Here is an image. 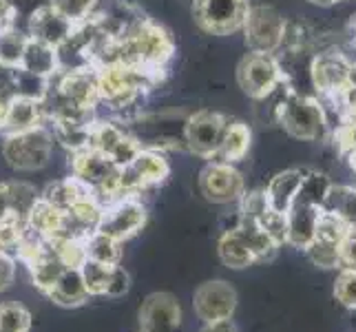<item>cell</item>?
<instances>
[{"mask_svg":"<svg viewBox=\"0 0 356 332\" xmlns=\"http://www.w3.org/2000/svg\"><path fill=\"white\" fill-rule=\"evenodd\" d=\"M277 120L292 138L316 142L327 133V120L321 102L312 95L290 93L277 104Z\"/></svg>","mask_w":356,"mask_h":332,"instance_id":"1","label":"cell"},{"mask_svg":"<svg viewBox=\"0 0 356 332\" xmlns=\"http://www.w3.org/2000/svg\"><path fill=\"white\" fill-rule=\"evenodd\" d=\"M54 153V133L42 125L9 133L3 144L7 164L16 171H40L49 164Z\"/></svg>","mask_w":356,"mask_h":332,"instance_id":"2","label":"cell"},{"mask_svg":"<svg viewBox=\"0 0 356 332\" xmlns=\"http://www.w3.org/2000/svg\"><path fill=\"white\" fill-rule=\"evenodd\" d=\"M284 67L273 54H254L241 58L237 67V82L241 91L252 100H266L284 87Z\"/></svg>","mask_w":356,"mask_h":332,"instance_id":"3","label":"cell"},{"mask_svg":"<svg viewBox=\"0 0 356 332\" xmlns=\"http://www.w3.org/2000/svg\"><path fill=\"white\" fill-rule=\"evenodd\" d=\"M250 7V0H195L193 16L206 33L228 35L243 27Z\"/></svg>","mask_w":356,"mask_h":332,"instance_id":"4","label":"cell"},{"mask_svg":"<svg viewBox=\"0 0 356 332\" xmlns=\"http://www.w3.org/2000/svg\"><path fill=\"white\" fill-rule=\"evenodd\" d=\"M241 29L245 33V45H248L250 52L275 56L281 49V42H284L286 18L275 7H250Z\"/></svg>","mask_w":356,"mask_h":332,"instance_id":"5","label":"cell"},{"mask_svg":"<svg viewBox=\"0 0 356 332\" xmlns=\"http://www.w3.org/2000/svg\"><path fill=\"white\" fill-rule=\"evenodd\" d=\"M228 122L230 120L217 113V111L202 109L197 113H193L184 125V142H186L188 151L206 159H215Z\"/></svg>","mask_w":356,"mask_h":332,"instance_id":"6","label":"cell"},{"mask_svg":"<svg viewBox=\"0 0 356 332\" xmlns=\"http://www.w3.org/2000/svg\"><path fill=\"white\" fill-rule=\"evenodd\" d=\"M144 224H146L144 204L135 198H122L118 202H111V206L102 208V215L95 230L120 244H124L133 235H138L144 228Z\"/></svg>","mask_w":356,"mask_h":332,"instance_id":"7","label":"cell"},{"mask_svg":"<svg viewBox=\"0 0 356 332\" xmlns=\"http://www.w3.org/2000/svg\"><path fill=\"white\" fill-rule=\"evenodd\" d=\"M200 193L213 204H232L245 195V182L235 164L213 159L200 173Z\"/></svg>","mask_w":356,"mask_h":332,"instance_id":"8","label":"cell"},{"mask_svg":"<svg viewBox=\"0 0 356 332\" xmlns=\"http://www.w3.org/2000/svg\"><path fill=\"white\" fill-rule=\"evenodd\" d=\"M193 308L204 324L230 319L237 308V290L224 279L204 281L193 294Z\"/></svg>","mask_w":356,"mask_h":332,"instance_id":"9","label":"cell"},{"mask_svg":"<svg viewBox=\"0 0 356 332\" xmlns=\"http://www.w3.org/2000/svg\"><path fill=\"white\" fill-rule=\"evenodd\" d=\"M138 317L140 332H181V306L173 292H151Z\"/></svg>","mask_w":356,"mask_h":332,"instance_id":"10","label":"cell"},{"mask_svg":"<svg viewBox=\"0 0 356 332\" xmlns=\"http://www.w3.org/2000/svg\"><path fill=\"white\" fill-rule=\"evenodd\" d=\"M350 71H352L350 60L343 54H334V52L318 54L310 67L316 91L332 97H341L343 91L352 87Z\"/></svg>","mask_w":356,"mask_h":332,"instance_id":"11","label":"cell"},{"mask_svg":"<svg viewBox=\"0 0 356 332\" xmlns=\"http://www.w3.org/2000/svg\"><path fill=\"white\" fill-rule=\"evenodd\" d=\"M76 31V22H71L67 16L60 14L51 5L38 7L31 16V38H38L56 49L63 47L71 33Z\"/></svg>","mask_w":356,"mask_h":332,"instance_id":"12","label":"cell"},{"mask_svg":"<svg viewBox=\"0 0 356 332\" xmlns=\"http://www.w3.org/2000/svg\"><path fill=\"white\" fill-rule=\"evenodd\" d=\"M318 215H321V208L294 202L286 213V244L299 251L308 248L316 235Z\"/></svg>","mask_w":356,"mask_h":332,"instance_id":"13","label":"cell"},{"mask_svg":"<svg viewBox=\"0 0 356 332\" xmlns=\"http://www.w3.org/2000/svg\"><path fill=\"white\" fill-rule=\"evenodd\" d=\"M47 297L51 299L54 303L63 306V308H78V306L89 301V290L84 286V279L80 273V266H69L65 268L60 277L54 281V286L49 288Z\"/></svg>","mask_w":356,"mask_h":332,"instance_id":"14","label":"cell"},{"mask_svg":"<svg viewBox=\"0 0 356 332\" xmlns=\"http://www.w3.org/2000/svg\"><path fill=\"white\" fill-rule=\"evenodd\" d=\"M301 180H303V171L299 168H288L277 173L273 180L268 182V187L264 191L266 204L273 208L275 213L286 215L290 211V206L297 200V193L301 189Z\"/></svg>","mask_w":356,"mask_h":332,"instance_id":"15","label":"cell"},{"mask_svg":"<svg viewBox=\"0 0 356 332\" xmlns=\"http://www.w3.org/2000/svg\"><path fill=\"white\" fill-rule=\"evenodd\" d=\"M20 69L27 73H33V76H38V78L49 80L51 76H56L60 69V52L54 45H47V42L29 35Z\"/></svg>","mask_w":356,"mask_h":332,"instance_id":"16","label":"cell"},{"mask_svg":"<svg viewBox=\"0 0 356 332\" xmlns=\"http://www.w3.org/2000/svg\"><path fill=\"white\" fill-rule=\"evenodd\" d=\"M38 193L24 182H3L0 184V219L22 217L27 219L31 206L38 202Z\"/></svg>","mask_w":356,"mask_h":332,"instance_id":"17","label":"cell"},{"mask_svg":"<svg viewBox=\"0 0 356 332\" xmlns=\"http://www.w3.org/2000/svg\"><path fill=\"white\" fill-rule=\"evenodd\" d=\"M217 253H219L222 264L232 268V270H241V268H248V266L257 264L254 253L250 251L248 242L241 237L237 226L224 232L222 239H219V244H217Z\"/></svg>","mask_w":356,"mask_h":332,"instance_id":"18","label":"cell"},{"mask_svg":"<svg viewBox=\"0 0 356 332\" xmlns=\"http://www.w3.org/2000/svg\"><path fill=\"white\" fill-rule=\"evenodd\" d=\"M89 195H93V191L89 187H84V184L76 177H67V180L49 184L44 193L40 195V200L51 204L54 208H58V211H71L73 206L82 200H87Z\"/></svg>","mask_w":356,"mask_h":332,"instance_id":"19","label":"cell"},{"mask_svg":"<svg viewBox=\"0 0 356 332\" xmlns=\"http://www.w3.org/2000/svg\"><path fill=\"white\" fill-rule=\"evenodd\" d=\"M250 142H252V133L248 125H243V122H228L222 146H219L215 159L235 164L245 157V153L250 149Z\"/></svg>","mask_w":356,"mask_h":332,"instance_id":"20","label":"cell"},{"mask_svg":"<svg viewBox=\"0 0 356 332\" xmlns=\"http://www.w3.org/2000/svg\"><path fill=\"white\" fill-rule=\"evenodd\" d=\"M42 102L31 100V97L14 95L7 109V120L5 129L9 133H18L24 129H31L35 125H40V113H42Z\"/></svg>","mask_w":356,"mask_h":332,"instance_id":"21","label":"cell"},{"mask_svg":"<svg viewBox=\"0 0 356 332\" xmlns=\"http://www.w3.org/2000/svg\"><path fill=\"white\" fill-rule=\"evenodd\" d=\"M332 189V182L327 180V175L318 173V171H303V180H301V189L297 193V200L301 204H310L316 208H323L327 193Z\"/></svg>","mask_w":356,"mask_h":332,"instance_id":"22","label":"cell"},{"mask_svg":"<svg viewBox=\"0 0 356 332\" xmlns=\"http://www.w3.org/2000/svg\"><path fill=\"white\" fill-rule=\"evenodd\" d=\"M84 253H87L89 260L108 264V266H115L122 262V244L102 235V232H97V230H93L91 235L84 239Z\"/></svg>","mask_w":356,"mask_h":332,"instance_id":"23","label":"cell"},{"mask_svg":"<svg viewBox=\"0 0 356 332\" xmlns=\"http://www.w3.org/2000/svg\"><path fill=\"white\" fill-rule=\"evenodd\" d=\"M27 40H29V35L20 33L14 27L0 31V67L9 69V71L20 69Z\"/></svg>","mask_w":356,"mask_h":332,"instance_id":"24","label":"cell"},{"mask_svg":"<svg viewBox=\"0 0 356 332\" xmlns=\"http://www.w3.org/2000/svg\"><path fill=\"white\" fill-rule=\"evenodd\" d=\"M80 273H82L84 286H87L91 297H97V294H100V297H104L106 288H108V281H111L113 266L93 262V260H89V257H87V260L80 264Z\"/></svg>","mask_w":356,"mask_h":332,"instance_id":"25","label":"cell"},{"mask_svg":"<svg viewBox=\"0 0 356 332\" xmlns=\"http://www.w3.org/2000/svg\"><path fill=\"white\" fill-rule=\"evenodd\" d=\"M31 313L18 301L0 303V332H29Z\"/></svg>","mask_w":356,"mask_h":332,"instance_id":"26","label":"cell"},{"mask_svg":"<svg viewBox=\"0 0 356 332\" xmlns=\"http://www.w3.org/2000/svg\"><path fill=\"white\" fill-rule=\"evenodd\" d=\"M24 232H27V219L14 215L0 219V251H18Z\"/></svg>","mask_w":356,"mask_h":332,"instance_id":"27","label":"cell"},{"mask_svg":"<svg viewBox=\"0 0 356 332\" xmlns=\"http://www.w3.org/2000/svg\"><path fill=\"white\" fill-rule=\"evenodd\" d=\"M334 299L350 310H356V270L341 268L334 281Z\"/></svg>","mask_w":356,"mask_h":332,"instance_id":"28","label":"cell"},{"mask_svg":"<svg viewBox=\"0 0 356 332\" xmlns=\"http://www.w3.org/2000/svg\"><path fill=\"white\" fill-rule=\"evenodd\" d=\"M305 253H308L310 262L318 268H339V246L334 244L314 239L308 248H305Z\"/></svg>","mask_w":356,"mask_h":332,"instance_id":"29","label":"cell"},{"mask_svg":"<svg viewBox=\"0 0 356 332\" xmlns=\"http://www.w3.org/2000/svg\"><path fill=\"white\" fill-rule=\"evenodd\" d=\"M93 3L95 0H51V7L67 16L71 22H80L87 18Z\"/></svg>","mask_w":356,"mask_h":332,"instance_id":"30","label":"cell"},{"mask_svg":"<svg viewBox=\"0 0 356 332\" xmlns=\"http://www.w3.org/2000/svg\"><path fill=\"white\" fill-rule=\"evenodd\" d=\"M131 288V275L127 273L124 268L120 264L113 266V273H111V281H108V288H106V294L104 297H124Z\"/></svg>","mask_w":356,"mask_h":332,"instance_id":"31","label":"cell"},{"mask_svg":"<svg viewBox=\"0 0 356 332\" xmlns=\"http://www.w3.org/2000/svg\"><path fill=\"white\" fill-rule=\"evenodd\" d=\"M339 268L356 270V228H352L339 246Z\"/></svg>","mask_w":356,"mask_h":332,"instance_id":"32","label":"cell"},{"mask_svg":"<svg viewBox=\"0 0 356 332\" xmlns=\"http://www.w3.org/2000/svg\"><path fill=\"white\" fill-rule=\"evenodd\" d=\"M14 277H16V260L9 253L0 251V292L14 284Z\"/></svg>","mask_w":356,"mask_h":332,"instance_id":"33","label":"cell"},{"mask_svg":"<svg viewBox=\"0 0 356 332\" xmlns=\"http://www.w3.org/2000/svg\"><path fill=\"white\" fill-rule=\"evenodd\" d=\"M16 3L14 0H0V31L11 29L14 24V16H16Z\"/></svg>","mask_w":356,"mask_h":332,"instance_id":"34","label":"cell"},{"mask_svg":"<svg viewBox=\"0 0 356 332\" xmlns=\"http://www.w3.org/2000/svg\"><path fill=\"white\" fill-rule=\"evenodd\" d=\"M200 332H237L232 319H222V322H213V324H204Z\"/></svg>","mask_w":356,"mask_h":332,"instance_id":"35","label":"cell"},{"mask_svg":"<svg viewBox=\"0 0 356 332\" xmlns=\"http://www.w3.org/2000/svg\"><path fill=\"white\" fill-rule=\"evenodd\" d=\"M16 93H7V91H0V131L5 129V120H7V109H9V102L11 97Z\"/></svg>","mask_w":356,"mask_h":332,"instance_id":"36","label":"cell"},{"mask_svg":"<svg viewBox=\"0 0 356 332\" xmlns=\"http://www.w3.org/2000/svg\"><path fill=\"white\" fill-rule=\"evenodd\" d=\"M343 155H346V157H348V162H350V166H352V168L356 171V144H352V146H350V149H348L346 153H343Z\"/></svg>","mask_w":356,"mask_h":332,"instance_id":"37","label":"cell"},{"mask_svg":"<svg viewBox=\"0 0 356 332\" xmlns=\"http://www.w3.org/2000/svg\"><path fill=\"white\" fill-rule=\"evenodd\" d=\"M308 3H312V5H318V7H330V5H337V3H341V0H308Z\"/></svg>","mask_w":356,"mask_h":332,"instance_id":"38","label":"cell"}]
</instances>
